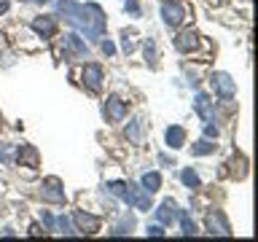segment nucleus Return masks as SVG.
Returning a JSON list of instances; mask_svg holds the SVG:
<instances>
[{
    "label": "nucleus",
    "mask_w": 258,
    "mask_h": 242,
    "mask_svg": "<svg viewBox=\"0 0 258 242\" xmlns=\"http://www.w3.org/2000/svg\"><path fill=\"white\" fill-rule=\"evenodd\" d=\"M30 234H32V237H38V234H43V231H40V226H30Z\"/></svg>",
    "instance_id": "nucleus-31"
},
{
    "label": "nucleus",
    "mask_w": 258,
    "mask_h": 242,
    "mask_svg": "<svg viewBox=\"0 0 258 242\" xmlns=\"http://www.w3.org/2000/svg\"><path fill=\"white\" fill-rule=\"evenodd\" d=\"M126 110H129V105L121 100V97H108V100H105V105H102V116L108 118V121H113V124H116V121H124V116H126Z\"/></svg>",
    "instance_id": "nucleus-7"
},
{
    "label": "nucleus",
    "mask_w": 258,
    "mask_h": 242,
    "mask_svg": "<svg viewBox=\"0 0 258 242\" xmlns=\"http://www.w3.org/2000/svg\"><path fill=\"white\" fill-rule=\"evenodd\" d=\"M140 186H143V189L148 191V194H156V191L161 189V175H159V172H145Z\"/></svg>",
    "instance_id": "nucleus-18"
},
{
    "label": "nucleus",
    "mask_w": 258,
    "mask_h": 242,
    "mask_svg": "<svg viewBox=\"0 0 258 242\" xmlns=\"http://www.w3.org/2000/svg\"><path fill=\"white\" fill-rule=\"evenodd\" d=\"M161 19H164L167 27H180L185 22V8L177 0H164L161 3Z\"/></svg>",
    "instance_id": "nucleus-4"
},
{
    "label": "nucleus",
    "mask_w": 258,
    "mask_h": 242,
    "mask_svg": "<svg viewBox=\"0 0 258 242\" xmlns=\"http://www.w3.org/2000/svg\"><path fill=\"white\" fill-rule=\"evenodd\" d=\"M19 164H30V167H38V151L32 145H22L19 148Z\"/></svg>",
    "instance_id": "nucleus-17"
},
{
    "label": "nucleus",
    "mask_w": 258,
    "mask_h": 242,
    "mask_svg": "<svg viewBox=\"0 0 258 242\" xmlns=\"http://www.w3.org/2000/svg\"><path fill=\"white\" fill-rule=\"evenodd\" d=\"M180 180H183V186H185V189H199V172H197V169H194V167H185L183 169V172H180Z\"/></svg>",
    "instance_id": "nucleus-19"
},
{
    "label": "nucleus",
    "mask_w": 258,
    "mask_h": 242,
    "mask_svg": "<svg viewBox=\"0 0 258 242\" xmlns=\"http://www.w3.org/2000/svg\"><path fill=\"white\" fill-rule=\"evenodd\" d=\"M102 81H105V73L100 65L89 62L84 65V70H81V84H84L89 92H102Z\"/></svg>",
    "instance_id": "nucleus-3"
},
{
    "label": "nucleus",
    "mask_w": 258,
    "mask_h": 242,
    "mask_svg": "<svg viewBox=\"0 0 258 242\" xmlns=\"http://www.w3.org/2000/svg\"><path fill=\"white\" fill-rule=\"evenodd\" d=\"M197 46H199V35H197V30H194V27L177 32V38H175V48H177L180 54H191Z\"/></svg>",
    "instance_id": "nucleus-11"
},
{
    "label": "nucleus",
    "mask_w": 258,
    "mask_h": 242,
    "mask_svg": "<svg viewBox=\"0 0 258 242\" xmlns=\"http://www.w3.org/2000/svg\"><path fill=\"white\" fill-rule=\"evenodd\" d=\"M210 84H213V92L221 97V100H234V94H237V84L231 81L229 73H215V76L210 78Z\"/></svg>",
    "instance_id": "nucleus-5"
},
{
    "label": "nucleus",
    "mask_w": 258,
    "mask_h": 242,
    "mask_svg": "<svg viewBox=\"0 0 258 242\" xmlns=\"http://www.w3.org/2000/svg\"><path fill=\"white\" fill-rule=\"evenodd\" d=\"M164 140H167V145H169L172 151L183 148V145H185V129L177 127V124H172V127H169L167 132H164Z\"/></svg>",
    "instance_id": "nucleus-14"
},
{
    "label": "nucleus",
    "mask_w": 258,
    "mask_h": 242,
    "mask_svg": "<svg viewBox=\"0 0 258 242\" xmlns=\"http://www.w3.org/2000/svg\"><path fill=\"white\" fill-rule=\"evenodd\" d=\"M27 3H38V6H43V3H48V0H27Z\"/></svg>",
    "instance_id": "nucleus-34"
},
{
    "label": "nucleus",
    "mask_w": 258,
    "mask_h": 242,
    "mask_svg": "<svg viewBox=\"0 0 258 242\" xmlns=\"http://www.w3.org/2000/svg\"><path fill=\"white\" fill-rule=\"evenodd\" d=\"M100 48H102V54H105V56H113V54H116V46H113V40H102Z\"/></svg>",
    "instance_id": "nucleus-26"
},
{
    "label": "nucleus",
    "mask_w": 258,
    "mask_h": 242,
    "mask_svg": "<svg viewBox=\"0 0 258 242\" xmlns=\"http://www.w3.org/2000/svg\"><path fill=\"white\" fill-rule=\"evenodd\" d=\"M159 161H161V164H164V167H169V164H175V161L169 159V156H164V153H161V156H159Z\"/></svg>",
    "instance_id": "nucleus-30"
},
{
    "label": "nucleus",
    "mask_w": 258,
    "mask_h": 242,
    "mask_svg": "<svg viewBox=\"0 0 258 242\" xmlns=\"http://www.w3.org/2000/svg\"><path fill=\"white\" fill-rule=\"evenodd\" d=\"M135 48H137V43H135L132 38H129V32H124V35H121V51H124V54L129 56V54L135 51Z\"/></svg>",
    "instance_id": "nucleus-24"
},
{
    "label": "nucleus",
    "mask_w": 258,
    "mask_h": 242,
    "mask_svg": "<svg viewBox=\"0 0 258 242\" xmlns=\"http://www.w3.org/2000/svg\"><path fill=\"white\" fill-rule=\"evenodd\" d=\"M40 218H43V223L48 226V229H54V218L48 215V213H40Z\"/></svg>",
    "instance_id": "nucleus-29"
},
{
    "label": "nucleus",
    "mask_w": 258,
    "mask_h": 242,
    "mask_svg": "<svg viewBox=\"0 0 258 242\" xmlns=\"http://www.w3.org/2000/svg\"><path fill=\"white\" fill-rule=\"evenodd\" d=\"M194 110H197V116L205 121V124H210V121H215V102L210 100L207 94H197L194 97Z\"/></svg>",
    "instance_id": "nucleus-10"
},
{
    "label": "nucleus",
    "mask_w": 258,
    "mask_h": 242,
    "mask_svg": "<svg viewBox=\"0 0 258 242\" xmlns=\"http://www.w3.org/2000/svg\"><path fill=\"white\" fill-rule=\"evenodd\" d=\"M124 11H126V14H132V16H140V3H137V0H126Z\"/></svg>",
    "instance_id": "nucleus-25"
},
{
    "label": "nucleus",
    "mask_w": 258,
    "mask_h": 242,
    "mask_svg": "<svg viewBox=\"0 0 258 242\" xmlns=\"http://www.w3.org/2000/svg\"><path fill=\"white\" fill-rule=\"evenodd\" d=\"M62 51L68 59H86L89 56V48H86L84 38H81L78 32H68V35L62 38Z\"/></svg>",
    "instance_id": "nucleus-2"
},
{
    "label": "nucleus",
    "mask_w": 258,
    "mask_h": 242,
    "mask_svg": "<svg viewBox=\"0 0 258 242\" xmlns=\"http://www.w3.org/2000/svg\"><path fill=\"white\" fill-rule=\"evenodd\" d=\"M54 226H59V231L64 234V237H76V234H78V229L73 226V221H70L68 215H59V218L54 221Z\"/></svg>",
    "instance_id": "nucleus-21"
},
{
    "label": "nucleus",
    "mask_w": 258,
    "mask_h": 242,
    "mask_svg": "<svg viewBox=\"0 0 258 242\" xmlns=\"http://www.w3.org/2000/svg\"><path fill=\"white\" fill-rule=\"evenodd\" d=\"M54 11L59 19H64L76 32H81L86 40H100L105 35V14L97 3H76V0H56Z\"/></svg>",
    "instance_id": "nucleus-1"
},
{
    "label": "nucleus",
    "mask_w": 258,
    "mask_h": 242,
    "mask_svg": "<svg viewBox=\"0 0 258 242\" xmlns=\"http://www.w3.org/2000/svg\"><path fill=\"white\" fill-rule=\"evenodd\" d=\"M143 129H145L143 118H132V121L126 124V140L135 143V145H140V143H143Z\"/></svg>",
    "instance_id": "nucleus-15"
},
{
    "label": "nucleus",
    "mask_w": 258,
    "mask_h": 242,
    "mask_svg": "<svg viewBox=\"0 0 258 242\" xmlns=\"http://www.w3.org/2000/svg\"><path fill=\"white\" fill-rule=\"evenodd\" d=\"M8 11V3H0V14H6Z\"/></svg>",
    "instance_id": "nucleus-33"
},
{
    "label": "nucleus",
    "mask_w": 258,
    "mask_h": 242,
    "mask_svg": "<svg viewBox=\"0 0 258 242\" xmlns=\"http://www.w3.org/2000/svg\"><path fill=\"white\" fill-rule=\"evenodd\" d=\"M205 137H210V140H218V127H215V121H210V124L205 127Z\"/></svg>",
    "instance_id": "nucleus-27"
},
{
    "label": "nucleus",
    "mask_w": 258,
    "mask_h": 242,
    "mask_svg": "<svg viewBox=\"0 0 258 242\" xmlns=\"http://www.w3.org/2000/svg\"><path fill=\"white\" fill-rule=\"evenodd\" d=\"M73 221H76L78 234H97L100 231V218L89 215V213H84V210H76V213H73Z\"/></svg>",
    "instance_id": "nucleus-8"
},
{
    "label": "nucleus",
    "mask_w": 258,
    "mask_h": 242,
    "mask_svg": "<svg viewBox=\"0 0 258 242\" xmlns=\"http://www.w3.org/2000/svg\"><path fill=\"white\" fill-rule=\"evenodd\" d=\"M132 229H135V218L132 215H124L118 226H113L110 234H113V237H124V234H132Z\"/></svg>",
    "instance_id": "nucleus-20"
},
{
    "label": "nucleus",
    "mask_w": 258,
    "mask_h": 242,
    "mask_svg": "<svg viewBox=\"0 0 258 242\" xmlns=\"http://www.w3.org/2000/svg\"><path fill=\"white\" fill-rule=\"evenodd\" d=\"M40 199L51 202V205H64V189L59 177H46L43 186H40Z\"/></svg>",
    "instance_id": "nucleus-6"
},
{
    "label": "nucleus",
    "mask_w": 258,
    "mask_h": 242,
    "mask_svg": "<svg viewBox=\"0 0 258 242\" xmlns=\"http://www.w3.org/2000/svg\"><path fill=\"white\" fill-rule=\"evenodd\" d=\"M177 221H180V229H183L185 237H194V234H197V223H194L188 210H177Z\"/></svg>",
    "instance_id": "nucleus-16"
},
{
    "label": "nucleus",
    "mask_w": 258,
    "mask_h": 242,
    "mask_svg": "<svg viewBox=\"0 0 258 242\" xmlns=\"http://www.w3.org/2000/svg\"><path fill=\"white\" fill-rule=\"evenodd\" d=\"M145 62L151 65V68H156V62H159V51H156V40L148 38L145 40Z\"/></svg>",
    "instance_id": "nucleus-23"
},
{
    "label": "nucleus",
    "mask_w": 258,
    "mask_h": 242,
    "mask_svg": "<svg viewBox=\"0 0 258 242\" xmlns=\"http://www.w3.org/2000/svg\"><path fill=\"white\" fill-rule=\"evenodd\" d=\"M205 226H207L210 234H221V237H229V234H231V226H229V221H226V215L221 213V210H215V213H207Z\"/></svg>",
    "instance_id": "nucleus-9"
},
{
    "label": "nucleus",
    "mask_w": 258,
    "mask_h": 242,
    "mask_svg": "<svg viewBox=\"0 0 258 242\" xmlns=\"http://www.w3.org/2000/svg\"><path fill=\"white\" fill-rule=\"evenodd\" d=\"M32 30H35L38 35H43V38H51L56 32V16H35Z\"/></svg>",
    "instance_id": "nucleus-13"
},
{
    "label": "nucleus",
    "mask_w": 258,
    "mask_h": 242,
    "mask_svg": "<svg viewBox=\"0 0 258 242\" xmlns=\"http://www.w3.org/2000/svg\"><path fill=\"white\" fill-rule=\"evenodd\" d=\"M148 237H164V229L161 226H148Z\"/></svg>",
    "instance_id": "nucleus-28"
},
{
    "label": "nucleus",
    "mask_w": 258,
    "mask_h": 242,
    "mask_svg": "<svg viewBox=\"0 0 258 242\" xmlns=\"http://www.w3.org/2000/svg\"><path fill=\"white\" fill-rule=\"evenodd\" d=\"M194 156H207V153H215V143L210 140V137H205V140H199L197 145L191 148Z\"/></svg>",
    "instance_id": "nucleus-22"
},
{
    "label": "nucleus",
    "mask_w": 258,
    "mask_h": 242,
    "mask_svg": "<svg viewBox=\"0 0 258 242\" xmlns=\"http://www.w3.org/2000/svg\"><path fill=\"white\" fill-rule=\"evenodd\" d=\"M0 161H8V153H6L3 145H0Z\"/></svg>",
    "instance_id": "nucleus-32"
},
{
    "label": "nucleus",
    "mask_w": 258,
    "mask_h": 242,
    "mask_svg": "<svg viewBox=\"0 0 258 242\" xmlns=\"http://www.w3.org/2000/svg\"><path fill=\"white\" fill-rule=\"evenodd\" d=\"M156 221L161 226H172L177 221V205H175V199H164L156 207Z\"/></svg>",
    "instance_id": "nucleus-12"
}]
</instances>
